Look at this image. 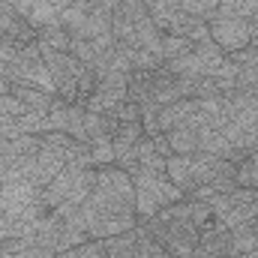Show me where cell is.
<instances>
[{
    "instance_id": "1",
    "label": "cell",
    "mask_w": 258,
    "mask_h": 258,
    "mask_svg": "<svg viewBox=\"0 0 258 258\" xmlns=\"http://www.w3.org/2000/svg\"><path fill=\"white\" fill-rule=\"evenodd\" d=\"M210 216L213 213H210L207 201L180 198L177 204L162 207L156 216H150L147 222H138V225H144V231L174 258H192L198 237H201V228Z\"/></svg>"
},
{
    "instance_id": "2",
    "label": "cell",
    "mask_w": 258,
    "mask_h": 258,
    "mask_svg": "<svg viewBox=\"0 0 258 258\" xmlns=\"http://www.w3.org/2000/svg\"><path fill=\"white\" fill-rule=\"evenodd\" d=\"M132 183H135V213H138V222H147L162 207L177 204L183 198V192L168 180V174H156V171L138 168L132 174Z\"/></svg>"
},
{
    "instance_id": "3",
    "label": "cell",
    "mask_w": 258,
    "mask_h": 258,
    "mask_svg": "<svg viewBox=\"0 0 258 258\" xmlns=\"http://www.w3.org/2000/svg\"><path fill=\"white\" fill-rule=\"evenodd\" d=\"M207 204H210L213 219H219L225 228H234V225H240V222H252V219H258V192L255 189L234 186L231 192L213 195Z\"/></svg>"
},
{
    "instance_id": "4",
    "label": "cell",
    "mask_w": 258,
    "mask_h": 258,
    "mask_svg": "<svg viewBox=\"0 0 258 258\" xmlns=\"http://www.w3.org/2000/svg\"><path fill=\"white\" fill-rule=\"evenodd\" d=\"M207 27H210V39L225 54H234V51H240L252 42L249 21H243V18H213Z\"/></svg>"
},
{
    "instance_id": "5",
    "label": "cell",
    "mask_w": 258,
    "mask_h": 258,
    "mask_svg": "<svg viewBox=\"0 0 258 258\" xmlns=\"http://www.w3.org/2000/svg\"><path fill=\"white\" fill-rule=\"evenodd\" d=\"M0 39L15 42V45H30V42L39 39V30L30 27L6 0H0Z\"/></svg>"
},
{
    "instance_id": "6",
    "label": "cell",
    "mask_w": 258,
    "mask_h": 258,
    "mask_svg": "<svg viewBox=\"0 0 258 258\" xmlns=\"http://www.w3.org/2000/svg\"><path fill=\"white\" fill-rule=\"evenodd\" d=\"M135 159H138V168H144V171H156V174H165V156L156 153V147H153V141H150L147 135L138 138V144H135Z\"/></svg>"
},
{
    "instance_id": "7",
    "label": "cell",
    "mask_w": 258,
    "mask_h": 258,
    "mask_svg": "<svg viewBox=\"0 0 258 258\" xmlns=\"http://www.w3.org/2000/svg\"><path fill=\"white\" fill-rule=\"evenodd\" d=\"M12 96H18L30 111H48L51 105H54V99L57 96H51V93H42V90H36V87H27V84H12V90H9Z\"/></svg>"
},
{
    "instance_id": "8",
    "label": "cell",
    "mask_w": 258,
    "mask_h": 258,
    "mask_svg": "<svg viewBox=\"0 0 258 258\" xmlns=\"http://www.w3.org/2000/svg\"><path fill=\"white\" fill-rule=\"evenodd\" d=\"M255 12H258V0H219V9L210 15V21L213 18H243V21H249Z\"/></svg>"
},
{
    "instance_id": "9",
    "label": "cell",
    "mask_w": 258,
    "mask_h": 258,
    "mask_svg": "<svg viewBox=\"0 0 258 258\" xmlns=\"http://www.w3.org/2000/svg\"><path fill=\"white\" fill-rule=\"evenodd\" d=\"M87 12H90V0H75V3H69L63 12L57 15V21H54V24H60L66 33H69V39H72V33H78V27L84 24Z\"/></svg>"
},
{
    "instance_id": "10",
    "label": "cell",
    "mask_w": 258,
    "mask_h": 258,
    "mask_svg": "<svg viewBox=\"0 0 258 258\" xmlns=\"http://www.w3.org/2000/svg\"><path fill=\"white\" fill-rule=\"evenodd\" d=\"M231 234V246L240 252V255H249V252H258V237H255V219L252 222H240L234 228H228Z\"/></svg>"
},
{
    "instance_id": "11",
    "label": "cell",
    "mask_w": 258,
    "mask_h": 258,
    "mask_svg": "<svg viewBox=\"0 0 258 258\" xmlns=\"http://www.w3.org/2000/svg\"><path fill=\"white\" fill-rule=\"evenodd\" d=\"M165 138H168V144H171V150L177 156H192V153H198V132L195 129L177 126V129H171V132H165Z\"/></svg>"
},
{
    "instance_id": "12",
    "label": "cell",
    "mask_w": 258,
    "mask_h": 258,
    "mask_svg": "<svg viewBox=\"0 0 258 258\" xmlns=\"http://www.w3.org/2000/svg\"><path fill=\"white\" fill-rule=\"evenodd\" d=\"M192 54L198 57V63H201V72H204L207 78L216 72V66L225 60V51H222V48H219L213 39H210V42H198V45L192 48Z\"/></svg>"
},
{
    "instance_id": "13",
    "label": "cell",
    "mask_w": 258,
    "mask_h": 258,
    "mask_svg": "<svg viewBox=\"0 0 258 258\" xmlns=\"http://www.w3.org/2000/svg\"><path fill=\"white\" fill-rule=\"evenodd\" d=\"M195 48V42H189L186 36H177V33H162V63L174 60V57H183Z\"/></svg>"
},
{
    "instance_id": "14",
    "label": "cell",
    "mask_w": 258,
    "mask_h": 258,
    "mask_svg": "<svg viewBox=\"0 0 258 258\" xmlns=\"http://www.w3.org/2000/svg\"><path fill=\"white\" fill-rule=\"evenodd\" d=\"M234 180H237V186H243V189H255L258 192V150L255 153H249V156L237 165Z\"/></svg>"
},
{
    "instance_id": "15",
    "label": "cell",
    "mask_w": 258,
    "mask_h": 258,
    "mask_svg": "<svg viewBox=\"0 0 258 258\" xmlns=\"http://www.w3.org/2000/svg\"><path fill=\"white\" fill-rule=\"evenodd\" d=\"M90 165H93V168L114 165V144H111V138L93 141V144H90Z\"/></svg>"
},
{
    "instance_id": "16",
    "label": "cell",
    "mask_w": 258,
    "mask_h": 258,
    "mask_svg": "<svg viewBox=\"0 0 258 258\" xmlns=\"http://www.w3.org/2000/svg\"><path fill=\"white\" fill-rule=\"evenodd\" d=\"M39 42H45V45H51V48H57V51H69V33H66L60 24H48V27H42L39 30Z\"/></svg>"
},
{
    "instance_id": "17",
    "label": "cell",
    "mask_w": 258,
    "mask_h": 258,
    "mask_svg": "<svg viewBox=\"0 0 258 258\" xmlns=\"http://www.w3.org/2000/svg\"><path fill=\"white\" fill-rule=\"evenodd\" d=\"M180 9L192 18H201V21H210V15L219 9V0H180Z\"/></svg>"
},
{
    "instance_id": "18",
    "label": "cell",
    "mask_w": 258,
    "mask_h": 258,
    "mask_svg": "<svg viewBox=\"0 0 258 258\" xmlns=\"http://www.w3.org/2000/svg\"><path fill=\"white\" fill-rule=\"evenodd\" d=\"M156 66H162V60H159L156 54H150V51H144V48H132V69L150 72V69H156Z\"/></svg>"
},
{
    "instance_id": "19",
    "label": "cell",
    "mask_w": 258,
    "mask_h": 258,
    "mask_svg": "<svg viewBox=\"0 0 258 258\" xmlns=\"http://www.w3.org/2000/svg\"><path fill=\"white\" fill-rule=\"evenodd\" d=\"M150 141H153V147H156V153L159 156H174V150H171V144H168V138H165V132H156V135H150Z\"/></svg>"
},
{
    "instance_id": "20",
    "label": "cell",
    "mask_w": 258,
    "mask_h": 258,
    "mask_svg": "<svg viewBox=\"0 0 258 258\" xmlns=\"http://www.w3.org/2000/svg\"><path fill=\"white\" fill-rule=\"evenodd\" d=\"M90 3H93V6H99V9H105V12H114L123 0H90Z\"/></svg>"
},
{
    "instance_id": "21",
    "label": "cell",
    "mask_w": 258,
    "mask_h": 258,
    "mask_svg": "<svg viewBox=\"0 0 258 258\" xmlns=\"http://www.w3.org/2000/svg\"><path fill=\"white\" fill-rule=\"evenodd\" d=\"M9 90H12V81H6V78L0 75V96H6Z\"/></svg>"
},
{
    "instance_id": "22",
    "label": "cell",
    "mask_w": 258,
    "mask_h": 258,
    "mask_svg": "<svg viewBox=\"0 0 258 258\" xmlns=\"http://www.w3.org/2000/svg\"><path fill=\"white\" fill-rule=\"evenodd\" d=\"M249 33H252V36H258V12L249 18Z\"/></svg>"
},
{
    "instance_id": "23",
    "label": "cell",
    "mask_w": 258,
    "mask_h": 258,
    "mask_svg": "<svg viewBox=\"0 0 258 258\" xmlns=\"http://www.w3.org/2000/svg\"><path fill=\"white\" fill-rule=\"evenodd\" d=\"M249 45H252V48L258 51V36H252V42H249Z\"/></svg>"
},
{
    "instance_id": "24",
    "label": "cell",
    "mask_w": 258,
    "mask_h": 258,
    "mask_svg": "<svg viewBox=\"0 0 258 258\" xmlns=\"http://www.w3.org/2000/svg\"><path fill=\"white\" fill-rule=\"evenodd\" d=\"M255 237H258V219H255Z\"/></svg>"
},
{
    "instance_id": "25",
    "label": "cell",
    "mask_w": 258,
    "mask_h": 258,
    "mask_svg": "<svg viewBox=\"0 0 258 258\" xmlns=\"http://www.w3.org/2000/svg\"><path fill=\"white\" fill-rule=\"evenodd\" d=\"M171 3H177V6H180V0H171Z\"/></svg>"
}]
</instances>
